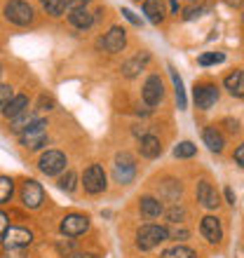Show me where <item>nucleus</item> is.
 Returning <instances> with one entry per match:
<instances>
[{
	"label": "nucleus",
	"mask_w": 244,
	"mask_h": 258,
	"mask_svg": "<svg viewBox=\"0 0 244 258\" xmlns=\"http://www.w3.org/2000/svg\"><path fill=\"white\" fill-rule=\"evenodd\" d=\"M167 239H169V228H164V225L148 223L136 230V246L141 251H150V249H155L157 244H162Z\"/></svg>",
	"instance_id": "obj_1"
},
{
	"label": "nucleus",
	"mask_w": 244,
	"mask_h": 258,
	"mask_svg": "<svg viewBox=\"0 0 244 258\" xmlns=\"http://www.w3.org/2000/svg\"><path fill=\"white\" fill-rule=\"evenodd\" d=\"M19 143L26 150H40L42 146H47V120H38L28 124L19 134Z\"/></svg>",
	"instance_id": "obj_2"
},
{
	"label": "nucleus",
	"mask_w": 244,
	"mask_h": 258,
	"mask_svg": "<svg viewBox=\"0 0 244 258\" xmlns=\"http://www.w3.org/2000/svg\"><path fill=\"white\" fill-rule=\"evenodd\" d=\"M33 7L26 0H10L5 5V19L14 26H28L33 21Z\"/></svg>",
	"instance_id": "obj_3"
},
{
	"label": "nucleus",
	"mask_w": 244,
	"mask_h": 258,
	"mask_svg": "<svg viewBox=\"0 0 244 258\" xmlns=\"http://www.w3.org/2000/svg\"><path fill=\"white\" fill-rule=\"evenodd\" d=\"M113 176L120 185H129L136 176V164L134 157L129 153H117L115 155V164H113Z\"/></svg>",
	"instance_id": "obj_4"
},
{
	"label": "nucleus",
	"mask_w": 244,
	"mask_h": 258,
	"mask_svg": "<svg viewBox=\"0 0 244 258\" xmlns=\"http://www.w3.org/2000/svg\"><path fill=\"white\" fill-rule=\"evenodd\" d=\"M82 185H85V192H89V195H99L106 190V171L101 164H89L82 174Z\"/></svg>",
	"instance_id": "obj_5"
},
{
	"label": "nucleus",
	"mask_w": 244,
	"mask_h": 258,
	"mask_svg": "<svg viewBox=\"0 0 244 258\" xmlns=\"http://www.w3.org/2000/svg\"><path fill=\"white\" fill-rule=\"evenodd\" d=\"M59 230L64 237H80L89 230V216L85 214H68V216L61 218Z\"/></svg>",
	"instance_id": "obj_6"
},
{
	"label": "nucleus",
	"mask_w": 244,
	"mask_h": 258,
	"mask_svg": "<svg viewBox=\"0 0 244 258\" xmlns=\"http://www.w3.org/2000/svg\"><path fill=\"white\" fill-rule=\"evenodd\" d=\"M66 155L61 153V150H47V153H42L40 160H38V169L45 174V176H56L61 171L66 169Z\"/></svg>",
	"instance_id": "obj_7"
},
{
	"label": "nucleus",
	"mask_w": 244,
	"mask_h": 258,
	"mask_svg": "<svg viewBox=\"0 0 244 258\" xmlns=\"http://www.w3.org/2000/svg\"><path fill=\"white\" fill-rule=\"evenodd\" d=\"M193 99H195L197 108L209 110L211 106H216V101H218V87L216 85H211V82L195 85V89H193Z\"/></svg>",
	"instance_id": "obj_8"
},
{
	"label": "nucleus",
	"mask_w": 244,
	"mask_h": 258,
	"mask_svg": "<svg viewBox=\"0 0 244 258\" xmlns=\"http://www.w3.org/2000/svg\"><path fill=\"white\" fill-rule=\"evenodd\" d=\"M125 45H127V31H125L122 26H113L108 33L99 40V47H103L108 54H117V52H122Z\"/></svg>",
	"instance_id": "obj_9"
},
{
	"label": "nucleus",
	"mask_w": 244,
	"mask_h": 258,
	"mask_svg": "<svg viewBox=\"0 0 244 258\" xmlns=\"http://www.w3.org/2000/svg\"><path fill=\"white\" fill-rule=\"evenodd\" d=\"M42 197H45L42 185L35 178H26L24 185H21V202H24V207L26 209H38L42 204Z\"/></svg>",
	"instance_id": "obj_10"
},
{
	"label": "nucleus",
	"mask_w": 244,
	"mask_h": 258,
	"mask_svg": "<svg viewBox=\"0 0 244 258\" xmlns=\"http://www.w3.org/2000/svg\"><path fill=\"white\" fill-rule=\"evenodd\" d=\"M31 242H33V232L28 230V228H10L5 232V237H3L5 249H24Z\"/></svg>",
	"instance_id": "obj_11"
},
{
	"label": "nucleus",
	"mask_w": 244,
	"mask_h": 258,
	"mask_svg": "<svg viewBox=\"0 0 244 258\" xmlns=\"http://www.w3.org/2000/svg\"><path fill=\"white\" fill-rule=\"evenodd\" d=\"M200 232L209 244H218L223 239V228H221V221L216 216H204L200 223Z\"/></svg>",
	"instance_id": "obj_12"
},
{
	"label": "nucleus",
	"mask_w": 244,
	"mask_h": 258,
	"mask_svg": "<svg viewBox=\"0 0 244 258\" xmlns=\"http://www.w3.org/2000/svg\"><path fill=\"white\" fill-rule=\"evenodd\" d=\"M143 101L148 106H157L162 101V80H160V75H150L148 80L143 82Z\"/></svg>",
	"instance_id": "obj_13"
},
{
	"label": "nucleus",
	"mask_w": 244,
	"mask_h": 258,
	"mask_svg": "<svg viewBox=\"0 0 244 258\" xmlns=\"http://www.w3.org/2000/svg\"><path fill=\"white\" fill-rule=\"evenodd\" d=\"M139 153H141V157H146V160H155V157L162 155V143H160L157 136L146 134V136H141V141H139Z\"/></svg>",
	"instance_id": "obj_14"
},
{
	"label": "nucleus",
	"mask_w": 244,
	"mask_h": 258,
	"mask_svg": "<svg viewBox=\"0 0 244 258\" xmlns=\"http://www.w3.org/2000/svg\"><path fill=\"white\" fill-rule=\"evenodd\" d=\"M197 202L202 204L204 209H216L218 207V195L211 188L209 181H200L197 183Z\"/></svg>",
	"instance_id": "obj_15"
},
{
	"label": "nucleus",
	"mask_w": 244,
	"mask_h": 258,
	"mask_svg": "<svg viewBox=\"0 0 244 258\" xmlns=\"http://www.w3.org/2000/svg\"><path fill=\"white\" fill-rule=\"evenodd\" d=\"M0 110H3V115H5V117H10V120H12V117L21 115L24 110H28V96L26 94L12 96V99H10V101H7Z\"/></svg>",
	"instance_id": "obj_16"
},
{
	"label": "nucleus",
	"mask_w": 244,
	"mask_h": 258,
	"mask_svg": "<svg viewBox=\"0 0 244 258\" xmlns=\"http://www.w3.org/2000/svg\"><path fill=\"white\" fill-rule=\"evenodd\" d=\"M202 141H204V146L211 150V153H221V150L225 148V139H223V134L218 132L216 127H207L202 132Z\"/></svg>",
	"instance_id": "obj_17"
},
{
	"label": "nucleus",
	"mask_w": 244,
	"mask_h": 258,
	"mask_svg": "<svg viewBox=\"0 0 244 258\" xmlns=\"http://www.w3.org/2000/svg\"><path fill=\"white\" fill-rule=\"evenodd\" d=\"M143 14L150 24H162L164 19V7H162V0H143Z\"/></svg>",
	"instance_id": "obj_18"
},
{
	"label": "nucleus",
	"mask_w": 244,
	"mask_h": 258,
	"mask_svg": "<svg viewBox=\"0 0 244 258\" xmlns=\"http://www.w3.org/2000/svg\"><path fill=\"white\" fill-rule=\"evenodd\" d=\"M139 209H141L143 216H148V218H157L160 214H164L162 202H160L157 197H150V195H146V197L139 200Z\"/></svg>",
	"instance_id": "obj_19"
},
{
	"label": "nucleus",
	"mask_w": 244,
	"mask_h": 258,
	"mask_svg": "<svg viewBox=\"0 0 244 258\" xmlns=\"http://www.w3.org/2000/svg\"><path fill=\"white\" fill-rule=\"evenodd\" d=\"M223 85L232 96L244 99V71H232V73L223 80Z\"/></svg>",
	"instance_id": "obj_20"
},
{
	"label": "nucleus",
	"mask_w": 244,
	"mask_h": 258,
	"mask_svg": "<svg viewBox=\"0 0 244 258\" xmlns=\"http://www.w3.org/2000/svg\"><path fill=\"white\" fill-rule=\"evenodd\" d=\"M148 59H150L148 52H141V54H136L134 59H129V61L122 66V75H125V78H136V75L141 73V68L148 63Z\"/></svg>",
	"instance_id": "obj_21"
},
{
	"label": "nucleus",
	"mask_w": 244,
	"mask_h": 258,
	"mask_svg": "<svg viewBox=\"0 0 244 258\" xmlns=\"http://www.w3.org/2000/svg\"><path fill=\"white\" fill-rule=\"evenodd\" d=\"M68 21H71V26L85 31V28H89L92 24H94V14L87 12V10H78V12H71V14H68Z\"/></svg>",
	"instance_id": "obj_22"
},
{
	"label": "nucleus",
	"mask_w": 244,
	"mask_h": 258,
	"mask_svg": "<svg viewBox=\"0 0 244 258\" xmlns=\"http://www.w3.org/2000/svg\"><path fill=\"white\" fill-rule=\"evenodd\" d=\"M169 75H171V82H174V89H176V103H178V108H186V89H183V80H181V75L176 73V68L169 66Z\"/></svg>",
	"instance_id": "obj_23"
},
{
	"label": "nucleus",
	"mask_w": 244,
	"mask_h": 258,
	"mask_svg": "<svg viewBox=\"0 0 244 258\" xmlns=\"http://www.w3.org/2000/svg\"><path fill=\"white\" fill-rule=\"evenodd\" d=\"M35 120V115L31 113V110H24L21 115H17V117H12V124H10V132H14V134H21L24 129L28 127V124Z\"/></svg>",
	"instance_id": "obj_24"
},
{
	"label": "nucleus",
	"mask_w": 244,
	"mask_h": 258,
	"mask_svg": "<svg viewBox=\"0 0 244 258\" xmlns=\"http://www.w3.org/2000/svg\"><path fill=\"white\" fill-rule=\"evenodd\" d=\"M40 5L49 17H61L66 12V0H40Z\"/></svg>",
	"instance_id": "obj_25"
},
{
	"label": "nucleus",
	"mask_w": 244,
	"mask_h": 258,
	"mask_svg": "<svg viewBox=\"0 0 244 258\" xmlns=\"http://www.w3.org/2000/svg\"><path fill=\"white\" fill-rule=\"evenodd\" d=\"M14 195V181L10 176H0V204L10 202Z\"/></svg>",
	"instance_id": "obj_26"
},
{
	"label": "nucleus",
	"mask_w": 244,
	"mask_h": 258,
	"mask_svg": "<svg viewBox=\"0 0 244 258\" xmlns=\"http://www.w3.org/2000/svg\"><path fill=\"white\" fill-rule=\"evenodd\" d=\"M197 153V146L193 141H181L174 148V157H178V160H183V157H193Z\"/></svg>",
	"instance_id": "obj_27"
},
{
	"label": "nucleus",
	"mask_w": 244,
	"mask_h": 258,
	"mask_svg": "<svg viewBox=\"0 0 244 258\" xmlns=\"http://www.w3.org/2000/svg\"><path fill=\"white\" fill-rule=\"evenodd\" d=\"M162 258H197V253L188 246H174V249H167Z\"/></svg>",
	"instance_id": "obj_28"
},
{
	"label": "nucleus",
	"mask_w": 244,
	"mask_h": 258,
	"mask_svg": "<svg viewBox=\"0 0 244 258\" xmlns=\"http://www.w3.org/2000/svg\"><path fill=\"white\" fill-rule=\"evenodd\" d=\"M75 181H78L75 171H66V174L59 178V188L61 190H66V192H73L75 190Z\"/></svg>",
	"instance_id": "obj_29"
},
{
	"label": "nucleus",
	"mask_w": 244,
	"mask_h": 258,
	"mask_svg": "<svg viewBox=\"0 0 244 258\" xmlns=\"http://www.w3.org/2000/svg\"><path fill=\"white\" fill-rule=\"evenodd\" d=\"M200 66H211V63H223L225 61V54L223 52H209V54H202L200 59Z\"/></svg>",
	"instance_id": "obj_30"
},
{
	"label": "nucleus",
	"mask_w": 244,
	"mask_h": 258,
	"mask_svg": "<svg viewBox=\"0 0 244 258\" xmlns=\"http://www.w3.org/2000/svg\"><path fill=\"white\" fill-rule=\"evenodd\" d=\"M89 0H66V12H78V10H87Z\"/></svg>",
	"instance_id": "obj_31"
},
{
	"label": "nucleus",
	"mask_w": 244,
	"mask_h": 258,
	"mask_svg": "<svg viewBox=\"0 0 244 258\" xmlns=\"http://www.w3.org/2000/svg\"><path fill=\"white\" fill-rule=\"evenodd\" d=\"M54 108V99L47 94H40V99H38V110H52Z\"/></svg>",
	"instance_id": "obj_32"
},
{
	"label": "nucleus",
	"mask_w": 244,
	"mask_h": 258,
	"mask_svg": "<svg viewBox=\"0 0 244 258\" xmlns=\"http://www.w3.org/2000/svg\"><path fill=\"white\" fill-rule=\"evenodd\" d=\"M12 96H14V92H12V87H10V85H0V108H3V106H5Z\"/></svg>",
	"instance_id": "obj_33"
},
{
	"label": "nucleus",
	"mask_w": 244,
	"mask_h": 258,
	"mask_svg": "<svg viewBox=\"0 0 244 258\" xmlns=\"http://www.w3.org/2000/svg\"><path fill=\"white\" fill-rule=\"evenodd\" d=\"M167 218H169L171 223H178L183 218V209H178V207H171L169 211H167Z\"/></svg>",
	"instance_id": "obj_34"
},
{
	"label": "nucleus",
	"mask_w": 244,
	"mask_h": 258,
	"mask_svg": "<svg viewBox=\"0 0 244 258\" xmlns=\"http://www.w3.org/2000/svg\"><path fill=\"white\" fill-rule=\"evenodd\" d=\"M7 230H10V218H7L5 211H0V239L5 237Z\"/></svg>",
	"instance_id": "obj_35"
},
{
	"label": "nucleus",
	"mask_w": 244,
	"mask_h": 258,
	"mask_svg": "<svg viewBox=\"0 0 244 258\" xmlns=\"http://www.w3.org/2000/svg\"><path fill=\"white\" fill-rule=\"evenodd\" d=\"M122 14H125V19L132 21L134 26H141V19H139V17H136V14L132 12V10H127V7H122Z\"/></svg>",
	"instance_id": "obj_36"
},
{
	"label": "nucleus",
	"mask_w": 244,
	"mask_h": 258,
	"mask_svg": "<svg viewBox=\"0 0 244 258\" xmlns=\"http://www.w3.org/2000/svg\"><path fill=\"white\" fill-rule=\"evenodd\" d=\"M200 12H202L200 7H188V10H186V14H183V19H186V21L195 19V17H200Z\"/></svg>",
	"instance_id": "obj_37"
},
{
	"label": "nucleus",
	"mask_w": 244,
	"mask_h": 258,
	"mask_svg": "<svg viewBox=\"0 0 244 258\" xmlns=\"http://www.w3.org/2000/svg\"><path fill=\"white\" fill-rule=\"evenodd\" d=\"M169 237L171 239H186L188 237V230H183V228H178V230H169Z\"/></svg>",
	"instance_id": "obj_38"
},
{
	"label": "nucleus",
	"mask_w": 244,
	"mask_h": 258,
	"mask_svg": "<svg viewBox=\"0 0 244 258\" xmlns=\"http://www.w3.org/2000/svg\"><path fill=\"white\" fill-rule=\"evenodd\" d=\"M235 162H237L239 167H244V143L239 146L237 150H235Z\"/></svg>",
	"instance_id": "obj_39"
},
{
	"label": "nucleus",
	"mask_w": 244,
	"mask_h": 258,
	"mask_svg": "<svg viewBox=\"0 0 244 258\" xmlns=\"http://www.w3.org/2000/svg\"><path fill=\"white\" fill-rule=\"evenodd\" d=\"M225 200H228V204H235V192H232V188H225Z\"/></svg>",
	"instance_id": "obj_40"
},
{
	"label": "nucleus",
	"mask_w": 244,
	"mask_h": 258,
	"mask_svg": "<svg viewBox=\"0 0 244 258\" xmlns=\"http://www.w3.org/2000/svg\"><path fill=\"white\" fill-rule=\"evenodd\" d=\"M71 258H99L96 253H75V256H71Z\"/></svg>",
	"instance_id": "obj_41"
},
{
	"label": "nucleus",
	"mask_w": 244,
	"mask_h": 258,
	"mask_svg": "<svg viewBox=\"0 0 244 258\" xmlns=\"http://www.w3.org/2000/svg\"><path fill=\"white\" fill-rule=\"evenodd\" d=\"M169 5H171V12L178 14V0H169Z\"/></svg>",
	"instance_id": "obj_42"
},
{
	"label": "nucleus",
	"mask_w": 244,
	"mask_h": 258,
	"mask_svg": "<svg viewBox=\"0 0 244 258\" xmlns=\"http://www.w3.org/2000/svg\"><path fill=\"white\" fill-rule=\"evenodd\" d=\"M225 124H230V127H228V129H230V132H237V122H232V120H225Z\"/></svg>",
	"instance_id": "obj_43"
},
{
	"label": "nucleus",
	"mask_w": 244,
	"mask_h": 258,
	"mask_svg": "<svg viewBox=\"0 0 244 258\" xmlns=\"http://www.w3.org/2000/svg\"><path fill=\"white\" fill-rule=\"evenodd\" d=\"M228 5H230V7H239V5H242V0H228Z\"/></svg>",
	"instance_id": "obj_44"
},
{
	"label": "nucleus",
	"mask_w": 244,
	"mask_h": 258,
	"mask_svg": "<svg viewBox=\"0 0 244 258\" xmlns=\"http://www.w3.org/2000/svg\"><path fill=\"white\" fill-rule=\"evenodd\" d=\"M0 75H3V66H0Z\"/></svg>",
	"instance_id": "obj_45"
},
{
	"label": "nucleus",
	"mask_w": 244,
	"mask_h": 258,
	"mask_svg": "<svg viewBox=\"0 0 244 258\" xmlns=\"http://www.w3.org/2000/svg\"><path fill=\"white\" fill-rule=\"evenodd\" d=\"M242 21H244V14H242Z\"/></svg>",
	"instance_id": "obj_46"
}]
</instances>
